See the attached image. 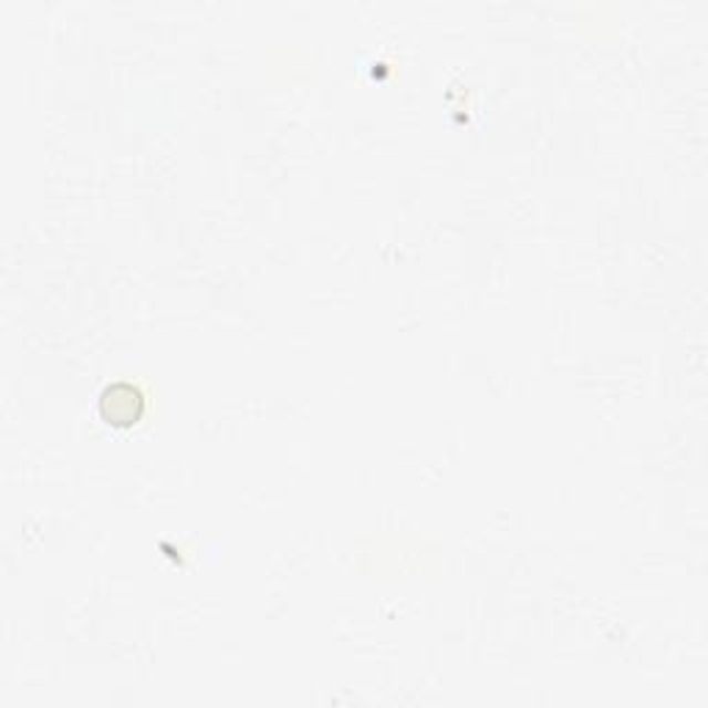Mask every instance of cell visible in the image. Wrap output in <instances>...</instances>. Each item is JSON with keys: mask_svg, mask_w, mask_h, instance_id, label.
I'll return each mask as SVG.
<instances>
[{"mask_svg": "<svg viewBox=\"0 0 708 708\" xmlns=\"http://www.w3.org/2000/svg\"><path fill=\"white\" fill-rule=\"evenodd\" d=\"M100 413H103V418L108 420V424H136L144 413L142 391L133 387L131 382H116V385L105 387L103 398H100Z\"/></svg>", "mask_w": 708, "mask_h": 708, "instance_id": "obj_1", "label": "cell"}]
</instances>
